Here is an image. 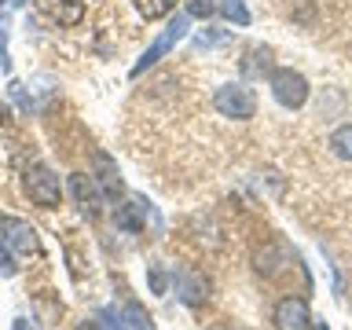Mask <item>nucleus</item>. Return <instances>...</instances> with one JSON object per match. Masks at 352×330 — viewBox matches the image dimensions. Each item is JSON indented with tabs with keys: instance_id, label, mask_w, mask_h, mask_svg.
<instances>
[{
	"instance_id": "obj_1",
	"label": "nucleus",
	"mask_w": 352,
	"mask_h": 330,
	"mask_svg": "<svg viewBox=\"0 0 352 330\" xmlns=\"http://www.w3.org/2000/svg\"><path fill=\"white\" fill-rule=\"evenodd\" d=\"M187 30H191V15L184 11V15H176V19L169 22V26L162 30V37L154 41L147 52H143V59H140L136 66H132V77H140L143 70H147V66H154L158 59H165V55H169V52L176 48V44H180V41L187 37Z\"/></svg>"
},
{
	"instance_id": "obj_2",
	"label": "nucleus",
	"mask_w": 352,
	"mask_h": 330,
	"mask_svg": "<svg viewBox=\"0 0 352 330\" xmlns=\"http://www.w3.org/2000/svg\"><path fill=\"white\" fill-rule=\"evenodd\" d=\"M213 107L220 110L224 118H239V121H246L257 114V96H253V88L250 85H220L217 88V96H213Z\"/></svg>"
},
{
	"instance_id": "obj_3",
	"label": "nucleus",
	"mask_w": 352,
	"mask_h": 330,
	"mask_svg": "<svg viewBox=\"0 0 352 330\" xmlns=\"http://www.w3.org/2000/svg\"><path fill=\"white\" fill-rule=\"evenodd\" d=\"M22 187H26L30 202H37L44 209H55L63 198V187H59V176H55L48 165H30L26 176H22Z\"/></svg>"
},
{
	"instance_id": "obj_4",
	"label": "nucleus",
	"mask_w": 352,
	"mask_h": 330,
	"mask_svg": "<svg viewBox=\"0 0 352 330\" xmlns=\"http://www.w3.org/2000/svg\"><path fill=\"white\" fill-rule=\"evenodd\" d=\"M0 239L11 253L19 257H37L41 253V239H37V228L30 220H19V217H0Z\"/></svg>"
},
{
	"instance_id": "obj_5",
	"label": "nucleus",
	"mask_w": 352,
	"mask_h": 330,
	"mask_svg": "<svg viewBox=\"0 0 352 330\" xmlns=\"http://www.w3.org/2000/svg\"><path fill=\"white\" fill-rule=\"evenodd\" d=\"M272 92L283 107L297 110V107H305V99H308V81L297 70H290V66H279V70H272Z\"/></svg>"
},
{
	"instance_id": "obj_6",
	"label": "nucleus",
	"mask_w": 352,
	"mask_h": 330,
	"mask_svg": "<svg viewBox=\"0 0 352 330\" xmlns=\"http://www.w3.org/2000/svg\"><path fill=\"white\" fill-rule=\"evenodd\" d=\"M92 165H96V184H99V191H103V198L107 202H118V198L125 195V184H121V173H118L114 158H110L107 151H96Z\"/></svg>"
},
{
	"instance_id": "obj_7",
	"label": "nucleus",
	"mask_w": 352,
	"mask_h": 330,
	"mask_svg": "<svg viewBox=\"0 0 352 330\" xmlns=\"http://www.w3.org/2000/svg\"><path fill=\"white\" fill-rule=\"evenodd\" d=\"M70 195L77 198V206L85 209L88 217H99L103 213V191H99V184H96V176H88V173H74L70 176Z\"/></svg>"
},
{
	"instance_id": "obj_8",
	"label": "nucleus",
	"mask_w": 352,
	"mask_h": 330,
	"mask_svg": "<svg viewBox=\"0 0 352 330\" xmlns=\"http://www.w3.org/2000/svg\"><path fill=\"white\" fill-rule=\"evenodd\" d=\"M275 327L279 330H308L312 327V316H308V305L301 297H283L275 305Z\"/></svg>"
},
{
	"instance_id": "obj_9",
	"label": "nucleus",
	"mask_w": 352,
	"mask_h": 330,
	"mask_svg": "<svg viewBox=\"0 0 352 330\" xmlns=\"http://www.w3.org/2000/svg\"><path fill=\"white\" fill-rule=\"evenodd\" d=\"M151 217H154V209H151L147 198H140V195H132L129 202L118 206V213H114V220H118L121 231H143Z\"/></svg>"
},
{
	"instance_id": "obj_10",
	"label": "nucleus",
	"mask_w": 352,
	"mask_h": 330,
	"mask_svg": "<svg viewBox=\"0 0 352 330\" xmlns=\"http://www.w3.org/2000/svg\"><path fill=\"white\" fill-rule=\"evenodd\" d=\"M173 283H176V297H180L184 305H202L206 297H209V286H206V279H198L195 272H176L173 275Z\"/></svg>"
},
{
	"instance_id": "obj_11",
	"label": "nucleus",
	"mask_w": 352,
	"mask_h": 330,
	"mask_svg": "<svg viewBox=\"0 0 352 330\" xmlns=\"http://www.w3.org/2000/svg\"><path fill=\"white\" fill-rule=\"evenodd\" d=\"M44 8L52 11V19L59 22V26H77V22L85 19L81 0H44Z\"/></svg>"
},
{
	"instance_id": "obj_12",
	"label": "nucleus",
	"mask_w": 352,
	"mask_h": 330,
	"mask_svg": "<svg viewBox=\"0 0 352 330\" xmlns=\"http://www.w3.org/2000/svg\"><path fill=\"white\" fill-rule=\"evenodd\" d=\"M242 74H246V77H264V74H272V52H268V48H261V44L246 48V59H242Z\"/></svg>"
},
{
	"instance_id": "obj_13",
	"label": "nucleus",
	"mask_w": 352,
	"mask_h": 330,
	"mask_svg": "<svg viewBox=\"0 0 352 330\" xmlns=\"http://www.w3.org/2000/svg\"><path fill=\"white\" fill-rule=\"evenodd\" d=\"M176 8V0H136V11L147 22H154V19H165L169 11Z\"/></svg>"
},
{
	"instance_id": "obj_14",
	"label": "nucleus",
	"mask_w": 352,
	"mask_h": 330,
	"mask_svg": "<svg viewBox=\"0 0 352 330\" xmlns=\"http://www.w3.org/2000/svg\"><path fill=\"white\" fill-rule=\"evenodd\" d=\"M121 319H125V316H118L114 308H107L99 319H85L77 330H125V323H121Z\"/></svg>"
},
{
	"instance_id": "obj_15",
	"label": "nucleus",
	"mask_w": 352,
	"mask_h": 330,
	"mask_svg": "<svg viewBox=\"0 0 352 330\" xmlns=\"http://www.w3.org/2000/svg\"><path fill=\"white\" fill-rule=\"evenodd\" d=\"M220 11H224V19L235 22V26H250V8H246V0H224V4H220Z\"/></svg>"
},
{
	"instance_id": "obj_16",
	"label": "nucleus",
	"mask_w": 352,
	"mask_h": 330,
	"mask_svg": "<svg viewBox=\"0 0 352 330\" xmlns=\"http://www.w3.org/2000/svg\"><path fill=\"white\" fill-rule=\"evenodd\" d=\"M330 147H334L338 158L352 162V125H341V129L334 132V136H330Z\"/></svg>"
},
{
	"instance_id": "obj_17",
	"label": "nucleus",
	"mask_w": 352,
	"mask_h": 330,
	"mask_svg": "<svg viewBox=\"0 0 352 330\" xmlns=\"http://www.w3.org/2000/svg\"><path fill=\"white\" fill-rule=\"evenodd\" d=\"M213 11H217L213 0H187V15L191 19H209Z\"/></svg>"
},
{
	"instance_id": "obj_18",
	"label": "nucleus",
	"mask_w": 352,
	"mask_h": 330,
	"mask_svg": "<svg viewBox=\"0 0 352 330\" xmlns=\"http://www.w3.org/2000/svg\"><path fill=\"white\" fill-rule=\"evenodd\" d=\"M224 41H228V33H198V37H195V52L217 48V44H224Z\"/></svg>"
},
{
	"instance_id": "obj_19",
	"label": "nucleus",
	"mask_w": 352,
	"mask_h": 330,
	"mask_svg": "<svg viewBox=\"0 0 352 330\" xmlns=\"http://www.w3.org/2000/svg\"><path fill=\"white\" fill-rule=\"evenodd\" d=\"M147 279H151V290H154V294H165V286H169V279H165V272H162V264H151Z\"/></svg>"
},
{
	"instance_id": "obj_20",
	"label": "nucleus",
	"mask_w": 352,
	"mask_h": 330,
	"mask_svg": "<svg viewBox=\"0 0 352 330\" xmlns=\"http://www.w3.org/2000/svg\"><path fill=\"white\" fill-rule=\"evenodd\" d=\"M0 70H8V44H4V30H0Z\"/></svg>"
},
{
	"instance_id": "obj_21",
	"label": "nucleus",
	"mask_w": 352,
	"mask_h": 330,
	"mask_svg": "<svg viewBox=\"0 0 352 330\" xmlns=\"http://www.w3.org/2000/svg\"><path fill=\"white\" fill-rule=\"evenodd\" d=\"M8 121H11V110H8L4 103H0V129H4V125H8Z\"/></svg>"
},
{
	"instance_id": "obj_22",
	"label": "nucleus",
	"mask_w": 352,
	"mask_h": 330,
	"mask_svg": "<svg viewBox=\"0 0 352 330\" xmlns=\"http://www.w3.org/2000/svg\"><path fill=\"white\" fill-rule=\"evenodd\" d=\"M15 330H37V327H33L30 319H15Z\"/></svg>"
},
{
	"instance_id": "obj_23",
	"label": "nucleus",
	"mask_w": 352,
	"mask_h": 330,
	"mask_svg": "<svg viewBox=\"0 0 352 330\" xmlns=\"http://www.w3.org/2000/svg\"><path fill=\"white\" fill-rule=\"evenodd\" d=\"M308 330H327V323H312V327H308Z\"/></svg>"
}]
</instances>
